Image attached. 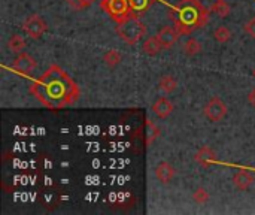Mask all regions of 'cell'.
Masks as SVG:
<instances>
[{
  "label": "cell",
  "mask_w": 255,
  "mask_h": 215,
  "mask_svg": "<svg viewBox=\"0 0 255 215\" xmlns=\"http://www.w3.org/2000/svg\"><path fill=\"white\" fill-rule=\"evenodd\" d=\"M25 46H27V42H25V39H24L21 34H12V36L9 37V40H7V48H9L12 52H15V54L24 52Z\"/></svg>",
  "instance_id": "obj_14"
},
{
  "label": "cell",
  "mask_w": 255,
  "mask_h": 215,
  "mask_svg": "<svg viewBox=\"0 0 255 215\" xmlns=\"http://www.w3.org/2000/svg\"><path fill=\"white\" fill-rule=\"evenodd\" d=\"M253 75H254V78H255V69H254V70H253Z\"/></svg>",
  "instance_id": "obj_26"
},
{
  "label": "cell",
  "mask_w": 255,
  "mask_h": 215,
  "mask_svg": "<svg viewBox=\"0 0 255 215\" xmlns=\"http://www.w3.org/2000/svg\"><path fill=\"white\" fill-rule=\"evenodd\" d=\"M212 10H214L218 16H221V18H227V16L230 15V12H232L230 4H229L226 0H217V1L214 3V6H212Z\"/></svg>",
  "instance_id": "obj_18"
},
{
  "label": "cell",
  "mask_w": 255,
  "mask_h": 215,
  "mask_svg": "<svg viewBox=\"0 0 255 215\" xmlns=\"http://www.w3.org/2000/svg\"><path fill=\"white\" fill-rule=\"evenodd\" d=\"M158 87L164 94H172L178 88V81L172 75H163L158 81Z\"/></svg>",
  "instance_id": "obj_13"
},
{
  "label": "cell",
  "mask_w": 255,
  "mask_h": 215,
  "mask_svg": "<svg viewBox=\"0 0 255 215\" xmlns=\"http://www.w3.org/2000/svg\"><path fill=\"white\" fill-rule=\"evenodd\" d=\"M194 160H196L200 166L208 168V166L217 163V153H215L211 147L205 145V147L199 148V151L194 154Z\"/></svg>",
  "instance_id": "obj_8"
},
{
  "label": "cell",
  "mask_w": 255,
  "mask_h": 215,
  "mask_svg": "<svg viewBox=\"0 0 255 215\" xmlns=\"http://www.w3.org/2000/svg\"><path fill=\"white\" fill-rule=\"evenodd\" d=\"M248 103L255 108V88H253L251 91H250V94H248Z\"/></svg>",
  "instance_id": "obj_24"
},
{
  "label": "cell",
  "mask_w": 255,
  "mask_h": 215,
  "mask_svg": "<svg viewBox=\"0 0 255 215\" xmlns=\"http://www.w3.org/2000/svg\"><path fill=\"white\" fill-rule=\"evenodd\" d=\"M175 106L167 97H158L152 105V112L160 118H167L173 112Z\"/></svg>",
  "instance_id": "obj_10"
},
{
  "label": "cell",
  "mask_w": 255,
  "mask_h": 215,
  "mask_svg": "<svg viewBox=\"0 0 255 215\" xmlns=\"http://www.w3.org/2000/svg\"><path fill=\"white\" fill-rule=\"evenodd\" d=\"M244 30H245V33H247L248 36H251L253 39H255V16L254 18H251L250 21L245 22Z\"/></svg>",
  "instance_id": "obj_23"
},
{
  "label": "cell",
  "mask_w": 255,
  "mask_h": 215,
  "mask_svg": "<svg viewBox=\"0 0 255 215\" xmlns=\"http://www.w3.org/2000/svg\"><path fill=\"white\" fill-rule=\"evenodd\" d=\"M155 178L160 183H163V184L172 183V180L175 178V168H173V165H170L169 162L158 163L157 168H155Z\"/></svg>",
  "instance_id": "obj_9"
},
{
  "label": "cell",
  "mask_w": 255,
  "mask_h": 215,
  "mask_svg": "<svg viewBox=\"0 0 255 215\" xmlns=\"http://www.w3.org/2000/svg\"><path fill=\"white\" fill-rule=\"evenodd\" d=\"M214 39L218 43H226L232 39V30L227 25H220L214 30Z\"/></svg>",
  "instance_id": "obj_17"
},
{
  "label": "cell",
  "mask_w": 255,
  "mask_h": 215,
  "mask_svg": "<svg viewBox=\"0 0 255 215\" xmlns=\"http://www.w3.org/2000/svg\"><path fill=\"white\" fill-rule=\"evenodd\" d=\"M182 1H185V3H190V1H191V3H194L196 0H182Z\"/></svg>",
  "instance_id": "obj_25"
},
{
  "label": "cell",
  "mask_w": 255,
  "mask_h": 215,
  "mask_svg": "<svg viewBox=\"0 0 255 215\" xmlns=\"http://www.w3.org/2000/svg\"><path fill=\"white\" fill-rule=\"evenodd\" d=\"M157 36H158V39H160L163 48H164V49H169V48H172V46L176 43V40H178V37H179L181 34H179V31L176 30V27L164 25V27L158 31Z\"/></svg>",
  "instance_id": "obj_7"
},
{
  "label": "cell",
  "mask_w": 255,
  "mask_h": 215,
  "mask_svg": "<svg viewBox=\"0 0 255 215\" xmlns=\"http://www.w3.org/2000/svg\"><path fill=\"white\" fill-rule=\"evenodd\" d=\"M48 25L45 22V19L37 15V13H31L25 18V21L22 22V30L31 37V39H39L45 31H46Z\"/></svg>",
  "instance_id": "obj_5"
},
{
  "label": "cell",
  "mask_w": 255,
  "mask_h": 215,
  "mask_svg": "<svg viewBox=\"0 0 255 215\" xmlns=\"http://www.w3.org/2000/svg\"><path fill=\"white\" fill-rule=\"evenodd\" d=\"M117 33L120 37L128 43V45H136L143 36L146 34V25L139 16H127L117 25Z\"/></svg>",
  "instance_id": "obj_2"
},
{
  "label": "cell",
  "mask_w": 255,
  "mask_h": 215,
  "mask_svg": "<svg viewBox=\"0 0 255 215\" xmlns=\"http://www.w3.org/2000/svg\"><path fill=\"white\" fill-rule=\"evenodd\" d=\"M209 199H211V195H209V192H208L206 189H203V187L196 189L194 193H193V201H194L197 205H206V204L209 202Z\"/></svg>",
  "instance_id": "obj_20"
},
{
  "label": "cell",
  "mask_w": 255,
  "mask_h": 215,
  "mask_svg": "<svg viewBox=\"0 0 255 215\" xmlns=\"http://www.w3.org/2000/svg\"><path fill=\"white\" fill-rule=\"evenodd\" d=\"M163 49H164V48H163V45H161L158 36H151V37H148V39L143 42V46H142V51H143L146 55H149V57L158 55Z\"/></svg>",
  "instance_id": "obj_12"
},
{
  "label": "cell",
  "mask_w": 255,
  "mask_h": 215,
  "mask_svg": "<svg viewBox=\"0 0 255 215\" xmlns=\"http://www.w3.org/2000/svg\"><path fill=\"white\" fill-rule=\"evenodd\" d=\"M203 114L205 117L212 121V123H218L221 121L226 115H227V105L223 102L221 97L214 96L208 100V103L203 106Z\"/></svg>",
  "instance_id": "obj_4"
},
{
  "label": "cell",
  "mask_w": 255,
  "mask_h": 215,
  "mask_svg": "<svg viewBox=\"0 0 255 215\" xmlns=\"http://www.w3.org/2000/svg\"><path fill=\"white\" fill-rule=\"evenodd\" d=\"M103 61H105V64H106L108 67L114 69V67H117V66L123 61V54H121L118 49H115V48L108 49V51L105 52V55H103Z\"/></svg>",
  "instance_id": "obj_15"
},
{
  "label": "cell",
  "mask_w": 255,
  "mask_h": 215,
  "mask_svg": "<svg viewBox=\"0 0 255 215\" xmlns=\"http://www.w3.org/2000/svg\"><path fill=\"white\" fill-rule=\"evenodd\" d=\"M160 135L158 126H155L151 120H146V145L149 147Z\"/></svg>",
  "instance_id": "obj_19"
},
{
  "label": "cell",
  "mask_w": 255,
  "mask_h": 215,
  "mask_svg": "<svg viewBox=\"0 0 255 215\" xmlns=\"http://www.w3.org/2000/svg\"><path fill=\"white\" fill-rule=\"evenodd\" d=\"M102 7L117 22H121L123 19L130 16V13H131L130 1L128 0H103L102 1Z\"/></svg>",
  "instance_id": "obj_3"
},
{
  "label": "cell",
  "mask_w": 255,
  "mask_h": 215,
  "mask_svg": "<svg viewBox=\"0 0 255 215\" xmlns=\"http://www.w3.org/2000/svg\"><path fill=\"white\" fill-rule=\"evenodd\" d=\"M182 49H184V52H185L188 57H194V55L200 54L203 48H202V43H200L197 39L190 37V39H187V40H185V43H184Z\"/></svg>",
  "instance_id": "obj_16"
},
{
  "label": "cell",
  "mask_w": 255,
  "mask_h": 215,
  "mask_svg": "<svg viewBox=\"0 0 255 215\" xmlns=\"http://www.w3.org/2000/svg\"><path fill=\"white\" fill-rule=\"evenodd\" d=\"M66 3L73 10H84V9L90 7L94 3V0H66Z\"/></svg>",
  "instance_id": "obj_21"
},
{
  "label": "cell",
  "mask_w": 255,
  "mask_h": 215,
  "mask_svg": "<svg viewBox=\"0 0 255 215\" xmlns=\"http://www.w3.org/2000/svg\"><path fill=\"white\" fill-rule=\"evenodd\" d=\"M130 1V9L136 13H140L148 9L149 0H128Z\"/></svg>",
  "instance_id": "obj_22"
},
{
  "label": "cell",
  "mask_w": 255,
  "mask_h": 215,
  "mask_svg": "<svg viewBox=\"0 0 255 215\" xmlns=\"http://www.w3.org/2000/svg\"><path fill=\"white\" fill-rule=\"evenodd\" d=\"M254 175L250 174L248 171H239V172H236L235 177H233V184H235V187H236L238 190H241V192L248 190V189L254 184Z\"/></svg>",
  "instance_id": "obj_11"
},
{
  "label": "cell",
  "mask_w": 255,
  "mask_h": 215,
  "mask_svg": "<svg viewBox=\"0 0 255 215\" xmlns=\"http://www.w3.org/2000/svg\"><path fill=\"white\" fill-rule=\"evenodd\" d=\"M36 67H37L36 60L30 54H27V52L18 54L13 58V61H12V69L15 72H18L19 75H31Z\"/></svg>",
  "instance_id": "obj_6"
},
{
  "label": "cell",
  "mask_w": 255,
  "mask_h": 215,
  "mask_svg": "<svg viewBox=\"0 0 255 215\" xmlns=\"http://www.w3.org/2000/svg\"><path fill=\"white\" fill-rule=\"evenodd\" d=\"M30 93L48 109H61L79 99L76 82L58 66L49 67L30 87Z\"/></svg>",
  "instance_id": "obj_1"
}]
</instances>
